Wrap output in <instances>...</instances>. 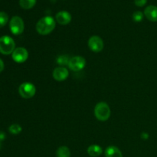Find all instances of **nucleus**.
<instances>
[{"label": "nucleus", "mask_w": 157, "mask_h": 157, "mask_svg": "<svg viewBox=\"0 0 157 157\" xmlns=\"http://www.w3.org/2000/svg\"><path fill=\"white\" fill-rule=\"evenodd\" d=\"M55 28V21L52 16L41 18L36 24V30L40 35H46L50 34Z\"/></svg>", "instance_id": "obj_1"}, {"label": "nucleus", "mask_w": 157, "mask_h": 157, "mask_svg": "<svg viewBox=\"0 0 157 157\" xmlns=\"http://www.w3.org/2000/svg\"><path fill=\"white\" fill-rule=\"evenodd\" d=\"M94 114L97 119L100 121H106L110 117V109L108 104L105 102H100L95 106Z\"/></svg>", "instance_id": "obj_2"}, {"label": "nucleus", "mask_w": 157, "mask_h": 157, "mask_svg": "<svg viewBox=\"0 0 157 157\" xmlns=\"http://www.w3.org/2000/svg\"><path fill=\"white\" fill-rule=\"evenodd\" d=\"M15 49V43L11 37L4 35L0 38V53L6 55H10Z\"/></svg>", "instance_id": "obj_3"}, {"label": "nucleus", "mask_w": 157, "mask_h": 157, "mask_svg": "<svg viewBox=\"0 0 157 157\" xmlns=\"http://www.w3.org/2000/svg\"><path fill=\"white\" fill-rule=\"evenodd\" d=\"M11 32L15 35H21L25 29L24 21L19 16H13L9 22Z\"/></svg>", "instance_id": "obj_4"}, {"label": "nucleus", "mask_w": 157, "mask_h": 157, "mask_svg": "<svg viewBox=\"0 0 157 157\" xmlns=\"http://www.w3.org/2000/svg\"><path fill=\"white\" fill-rule=\"evenodd\" d=\"M18 92L21 98L29 99V98H32V97H34V95L36 93V88L32 83L25 82L19 86Z\"/></svg>", "instance_id": "obj_5"}, {"label": "nucleus", "mask_w": 157, "mask_h": 157, "mask_svg": "<svg viewBox=\"0 0 157 157\" xmlns=\"http://www.w3.org/2000/svg\"><path fill=\"white\" fill-rule=\"evenodd\" d=\"M86 65V61L83 57L75 56L69 60L68 67L73 71H79Z\"/></svg>", "instance_id": "obj_6"}, {"label": "nucleus", "mask_w": 157, "mask_h": 157, "mask_svg": "<svg viewBox=\"0 0 157 157\" xmlns=\"http://www.w3.org/2000/svg\"><path fill=\"white\" fill-rule=\"evenodd\" d=\"M12 59L17 63H23L29 58L28 51L25 48L19 47L17 48L12 52Z\"/></svg>", "instance_id": "obj_7"}, {"label": "nucleus", "mask_w": 157, "mask_h": 157, "mask_svg": "<svg viewBox=\"0 0 157 157\" xmlns=\"http://www.w3.org/2000/svg\"><path fill=\"white\" fill-rule=\"evenodd\" d=\"M88 46L93 52H100L104 48V41L99 36L94 35L89 38Z\"/></svg>", "instance_id": "obj_8"}, {"label": "nucleus", "mask_w": 157, "mask_h": 157, "mask_svg": "<svg viewBox=\"0 0 157 157\" xmlns=\"http://www.w3.org/2000/svg\"><path fill=\"white\" fill-rule=\"evenodd\" d=\"M68 71L64 67H58L53 71L54 79L58 81H63L68 77Z\"/></svg>", "instance_id": "obj_9"}, {"label": "nucleus", "mask_w": 157, "mask_h": 157, "mask_svg": "<svg viewBox=\"0 0 157 157\" xmlns=\"http://www.w3.org/2000/svg\"><path fill=\"white\" fill-rule=\"evenodd\" d=\"M55 18H56V21L62 25L69 24L71 21V15L66 11H61V12H58Z\"/></svg>", "instance_id": "obj_10"}, {"label": "nucleus", "mask_w": 157, "mask_h": 157, "mask_svg": "<svg viewBox=\"0 0 157 157\" xmlns=\"http://www.w3.org/2000/svg\"><path fill=\"white\" fill-rule=\"evenodd\" d=\"M144 15L150 21H157V7L155 6H147L144 10Z\"/></svg>", "instance_id": "obj_11"}, {"label": "nucleus", "mask_w": 157, "mask_h": 157, "mask_svg": "<svg viewBox=\"0 0 157 157\" xmlns=\"http://www.w3.org/2000/svg\"><path fill=\"white\" fill-rule=\"evenodd\" d=\"M106 157H123L122 152L115 146H110L105 150Z\"/></svg>", "instance_id": "obj_12"}, {"label": "nucleus", "mask_w": 157, "mask_h": 157, "mask_svg": "<svg viewBox=\"0 0 157 157\" xmlns=\"http://www.w3.org/2000/svg\"><path fill=\"white\" fill-rule=\"evenodd\" d=\"M103 153V150L100 146L91 145L87 149V153L92 157H98L101 156Z\"/></svg>", "instance_id": "obj_13"}, {"label": "nucleus", "mask_w": 157, "mask_h": 157, "mask_svg": "<svg viewBox=\"0 0 157 157\" xmlns=\"http://www.w3.org/2000/svg\"><path fill=\"white\" fill-rule=\"evenodd\" d=\"M70 150L65 146L59 147L56 152V157H70Z\"/></svg>", "instance_id": "obj_14"}, {"label": "nucleus", "mask_w": 157, "mask_h": 157, "mask_svg": "<svg viewBox=\"0 0 157 157\" xmlns=\"http://www.w3.org/2000/svg\"><path fill=\"white\" fill-rule=\"evenodd\" d=\"M36 3V0H19V5L22 9H30L34 7Z\"/></svg>", "instance_id": "obj_15"}, {"label": "nucleus", "mask_w": 157, "mask_h": 157, "mask_svg": "<svg viewBox=\"0 0 157 157\" xmlns=\"http://www.w3.org/2000/svg\"><path fill=\"white\" fill-rule=\"evenodd\" d=\"M9 131L13 135H18L21 132V127L18 124H12L9 127Z\"/></svg>", "instance_id": "obj_16"}, {"label": "nucleus", "mask_w": 157, "mask_h": 157, "mask_svg": "<svg viewBox=\"0 0 157 157\" xmlns=\"http://www.w3.org/2000/svg\"><path fill=\"white\" fill-rule=\"evenodd\" d=\"M9 21V15L4 12H0V29L4 27Z\"/></svg>", "instance_id": "obj_17"}, {"label": "nucleus", "mask_w": 157, "mask_h": 157, "mask_svg": "<svg viewBox=\"0 0 157 157\" xmlns=\"http://www.w3.org/2000/svg\"><path fill=\"white\" fill-rule=\"evenodd\" d=\"M144 18V14L142 13L140 11H136L133 14V21H136V22H139V21H141Z\"/></svg>", "instance_id": "obj_18"}, {"label": "nucleus", "mask_w": 157, "mask_h": 157, "mask_svg": "<svg viewBox=\"0 0 157 157\" xmlns=\"http://www.w3.org/2000/svg\"><path fill=\"white\" fill-rule=\"evenodd\" d=\"M69 60H68V58H67V56H64V55H63V56H61L58 58V63L59 64H62V65H64V64H68Z\"/></svg>", "instance_id": "obj_19"}, {"label": "nucleus", "mask_w": 157, "mask_h": 157, "mask_svg": "<svg viewBox=\"0 0 157 157\" xmlns=\"http://www.w3.org/2000/svg\"><path fill=\"white\" fill-rule=\"evenodd\" d=\"M147 0H134V2L136 6H139V7H142V6H145L147 3Z\"/></svg>", "instance_id": "obj_20"}, {"label": "nucleus", "mask_w": 157, "mask_h": 157, "mask_svg": "<svg viewBox=\"0 0 157 157\" xmlns=\"http://www.w3.org/2000/svg\"><path fill=\"white\" fill-rule=\"evenodd\" d=\"M3 70H4V63L2 61V59H0V73H1Z\"/></svg>", "instance_id": "obj_21"}, {"label": "nucleus", "mask_w": 157, "mask_h": 157, "mask_svg": "<svg viewBox=\"0 0 157 157\" xmlns=\"http://www.w3.org/2000/svg\"><path fill=\"white\" fill-rule=\"evenodd\" d=\"M5 138H6V135H5V133H2V132H0V141L4 140Z\"/></svg>", "instance_id": "obj_22"}, {"label": "nucleus", "mask_w": 157, "mask_h": 157, "mask_svg": "<svg viewBox=\"0 0 157 157\" xmlns=\"http://www.w3.org/2000/svg\"><path fill=\"white\" fill-rule=\"evenodd\" d=\"M0 148H1V141H0Z\"/></svg>", "instance_id": "obj_23"}]
</instances>
